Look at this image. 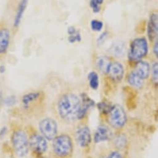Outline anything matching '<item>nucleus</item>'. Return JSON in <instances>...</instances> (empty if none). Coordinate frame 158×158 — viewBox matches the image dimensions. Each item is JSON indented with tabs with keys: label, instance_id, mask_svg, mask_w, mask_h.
<instances>
[{
	"label": "nucleus",
	"instance_id": "2",
	"mask_svg": "<svg viewBox=\"0 0 158 158\" xmlns=\"http://www.w3.org/2000/svg\"><path fill=\"white\" fill-rule=\"evenodd\" d=\"M52 147L55 158H71L74 151L73 140L68 134H58L52 140Z\"/></svg>",
	"mask_w": 158,
	"mask_h": 158
},
{
	"label": "nucleus",
	"instance_id": "13",
	"mask_svg": "<svg viewBox=\"0 0 158 158\" xmlns=\"http://www.w3.org/2000/svg\"><path fill=\"white\" fill-rule=\"evenodd\" d=\"M158 33V17L157 14H152L149 18L148 25V36L149 39L154 40Z\"/></svg>",
	"mask_w": 158,
	"mask_h": 158
},
{
	"label": "nucleus",
	"instance_id": "7",
	"mask_svg": "<svg viewBox=\"0 0 158 158\" xmlns=\"http://www.w3.org/2000/svg\"><path fill=\"white\" fill-rule=\"evenodd\" d=\"M75 139L76 143L81 148L88 147L91 143L92 135L88 126H80L75 131Z\"/></svg>",
	"mask_w": 158,
	"mask_h": 158
},
{
	"label": "nucleus",
	"instance_id": "23",
	"mask_svg": "<svg viewBox=\"0 0 158 158\" xmlns=\"http://www.w3.org/2000/svg\"><path fill=\"white\" fill-rule=\"evenodd\" d=\"M152 81L154 84H157L158 82V64L157 62L154 63L151 70Z\"/></svg>",
	"mask_w": 158,
	"mask_h": 158
},
{
	"label": "nucleus",
	"instance_id": "27",
	"mask_svg": "<svg viewBox=\"0 0 158 158\" xmlns=\"http://www.w3.org/2000/svg\"><path fill=\"white\" fill-rule=\"evenodd\" d=\"M107 158H122V157L119 151H114L112 152L109 155V156H107Z\"/></svg>",
	"mask_w": 158,
	"mask_h": 158
},
{
	"label": "nucleus",
	"instance_id": "4",
	"mask_svg": "<svg viewBox=\"0 0 158 158\" xmlns=\"http://www.w3.org/2000/svg\"><path fill=\"white\" fill-rule=\"evenodd\" d=\"M12 143L16 154L19 157L26 156L29 151V142L27 136L22 129L15 131L12 137Z\"/></svg>",
	"mask_w": 158,
	"mask_h": 158
},
{
	"label": "nucleus",
	"instance_id": "20",
	"mask_svg": "<svg viewBox=\"0 0 158 158\" xmlns=\"http://www.w3.org/2000/svg\"><path fill=\"white\" fill-rule=\"evenodd\" d=\"M40 96L39 92H32L25 95L23 98V103L25 107L29 106V104L37 100Z\"/></svg>",
	"mask_w": 158,
	"mask_h": 158
},
{
	"label": "nucleus",
	"instance_id": "3",
	"mask_svg": "<svg viewBox=\"0 0 158 158\" xmlns=\"http://www.w3.org/2000/svg\"><path fill=\"white\" fill-rule=\"evenodd\" d=\"M106 116L107 123L110 126L117 130L122 129L127 121L126 112L123 107L119 104L112 105Z\"/></svg>",
	"mask_w": 158,
	"mask_h": 158
},
{
	"label": "nucleus",
	"instance_id": "8",
	"mask_svg": "<svg viewBox=\"0 0 158 158\" xmlns=\"http://www.w3.org/2000/svg\"><path fill=\"white\" fill-rule=\"evenodd\" d=\"M30 147L37 154H43L47 151L48 144L47 139L38 133L31 135L29 139Z\"/></svg>",
	"mask_w": 158,
	"mask_h": 158
},
{
	"label": "nucleus",
	"instance_id": "21",
	"mask_svg": "<svg viewBox=\"0 0 158 158\" xmlns=\"http://www.w3.org/2000/svg\"><path fill=\"white\" fill-rule=\"evenodd\" d=\"M88 78L91 88L93 90H97L99 85V76L98 73L95 72H91L89 73Z\"/></svg>",
	"mask_w": 158,
	"mask_h": 158
},
{
	"label": "nucleus",
	"instance_id": "28",
	"mask_svg": "<svg viewBox=\"0 0 158 158\" xmlns=\"http://www.w3.org/2000/svg\"><path fill=\"white\" fill-rule=\"evenodd\" d=\"M107 36V33L106 32V33H104L103 34H102V35H101V36L99 37V38L98 39V44H102V43L104 42V41L106 40Z\"/></svg>",
	"mask_w": 158,
	"mask_h": 158
},
{
	"label": "nucleus",
	"instance_id": "14",
	"mask_svg": "<svg viewBox=\"0 0 158 158\" xmlns=\"http://www.w3.org/2000/svg\"><path fill=\"white\" fill-rule=\"evenodd\" d=\"M142 80L147 79L150 74V66L149 64L144 61L139 62L133 70Z\"/></svg>",
	"mask_w": 158,
	"mask_h": 158
},
{
	"label": "nucleus",
	"instance_id": "17",
	"mask_svg": "<svg viewBox=\"0 0 158 158\" xmlns=\"http://www.w3.org/2000/svg\"><path fill=\"white\" fill-rule=\"evenodd\" d=\"M125 46L122 41H117L114 42L110 47V52L116 57H121L123 55L125 50Z\"/></svg>",
	"mask_w": 158,
	"mask_h": 158
},
{
	"label": "nucleus",
	"instance_id": "11",
	"mask_svg": "<svg viewBox=\"0 0 158 158\" xmlns=\"http://www.w3.org/2000/svg\"><path fill=\"white\" fill-rule=\"evenodd\" d=\"M10 42V33L8 29L0 28V55L5 54L8 49Z\"/></svg>",
	"mask_w": 158,
	"mask_h": 158
},
{
	"label": "nucleus",
	"instance_id": "18",
	"mask_svg": "<svg viewBox=\"0 0 158 158\" xmlns=\"http://www.w3.org/2000/svg\"><path fill=\"white\" fill-rule=\"evenodd\" d=\"M143 80L134 72H131L128 77V83L135 88L140 89L143 86Z\"/></svg>",
	"mask_w": 158,
	"mask_h": 158
},
{
	"label": "nucleus",
	"instance_id": "19",
	"mask_svg": "<svg viewBox=\"0 0 158 158\" xmlns=\"http://www.w3.org/2000/svg\"><path fill=\"white\" fill-rule=\"evenodd\" d=\"M115 147L118 149H124L127 143V139L125 138V136L122 134H119L118 135L114 136L112 139Z\"/></svg>",
	"mask_w": 158,
	"mask_h": 158
},
{
	"label": "nucleus",
	"instance_id": "22",
	"mask_svg": "<svg viewBox=\"0 0 158 158\" xmlns=\"http://www.w3.org/2000/svg\"><path fill=\"white\" fill-rule=\"evenodd\" d=\"M68 33L69 35V41L71 43L81 41V36L74 27H69L68 29Z\"/></svg>",
	"mask_w": 158,
	"mask_h": 158
},
{
	"label": "nucleus",
	"instance_id": "15",
	"mask_svg": "<svg viewBox=\"0 0 158 158\" xmlns=\"http://www.w3.org/2000/svg\"><path fill=\"white\" fill-rule=\"evenodd\" d=\"M27 2H28V0H21L20 2L18 8L17 13L16 14L15 20H14V27L17 28L19 25L21 21V19L23 18V14L25 11V10L26 9Z\"/></svg>",
	"mask_w": 158,
	"mask_h": 158
},
{
	"label": "nucleus",
	"instance_id": "29",
	"mask_svg": "<svg viewBox=\"0 0 158 158\" xmlns=\"http://www.w3.org/2000/svg\"><path fill=\"white\" fill-rule=\"evenodd\" d=\"M153 52H154V54L156 56H157V55H158V42H157V41H156V42L155 43V45L154 46Z\"/></svg>",
	"mask_w": 158,
	"mask_h": 158
},
{
	"label": "nucleus",
	"instance_id": "16",
	"mask_svg": "<svg viewBox=\"0 0 158 158\" xmlns=\"http://www.w3.org/2000/svg\"><path fill=\"white\" fill-rule=\"evenodd\" d=\"M111 62L106 56H100L96 60V65L99 70L103 73H107Z\"/></svg>",
	"mask_w": 158,
	"mask_h": 158
},
{
	"label": "nucleus",
	"instance_id": "25",
	"mask_svg": "<svg viewBox=\"0 0 158 158\" xmlns=\"http://www.w3.org/2000/svg\"><path fill=\"white\" fill-rule=\"evenodd\" d=\"M91 26L93 31H100L103 27V23L102 21H100L98 20H93L91 21Z\"/></svg>",
	"mask_w": 158,
	"mask_h": 158
},
{
	"label": "nucleus",
	"instance_id": "1",
	"mask_svg": "<svg viewBox=\"0 0 158 158\" xmlns=\"http://www.w3.org/2000/svg\"><path fill=\"white\" fill-rule=\"evenodd\" d=\"M81 107V99L71 93L61 95L55 104V113L64 122L71 123L77 120Z\"/></svg>",
	"mask_w": 158,
	"mask_h": 158
},
{
	"label": "nucleus",
	"instance_id": "10",
	"mask_svg": "<svg viewBox=\"0 0 158 158\" xmlns=\"http://www.w3.org/2000/svg\"><path fill=\"white\" fill-rule=\"evenodd\" d=\"M110 79L114 82H120L124 75V68L119 62H114L110 64L107 73Z\"/></svg>",
	"mask_w": 158,
	"mask_h": 158
},
{
	"label": "nucleus",
	"instance_id": "12",
	"mask_svg": "<svg viewBox=\"0 0 158 158\" xmlns=\"http://www.w3.org/2000/svg\"><path fill=\"white\" fill-rule=\"evenodd\" d=\"M80 99L81 100V107L77 118V120H83L89 110L94 105V101L91 99L86 94L82 95Z\"/></svg>",
	"mask_w": 158,
	"mask_h": 158
},
{
	"label": "nucleus",
	"instance_id": "5",
	"mask_svg": "<svg viewBox=\"0 0 158 158\" xmlns=\"http://www.w3.org/2000/svg\"><path fill=\"white\" fill-rule=\"evenodd\" d=\"M148 50V42L145 39H136L131 44L128 55L129 59L134 62L139 61L147 54Z\"/></svg>",
	"mask_w": 158,
	"mask_h": 158
},
{
	"label": "nucleus",
	"instance_id": "26",
	"mask_svg": "<svg viewBox=\"0 0 158 158\" xmlns=\"http://www.w3.org/2000/svg\"><path fill=\"white\" fill-rule=\"evenodd\" d=\"M112 105H109V104H107L106 102H102L98 104V108L99 110L105 115H107L108 112H109Z\"/></svg>",
	"mask_w": 158,
	"mask_h": 158
},
{
	"label": "nucleus",
	"instance_id": "24",
	"mask_svg": "<svg viewBox=\"0 0 158 158\" xmlns=\"http://www.w3.org/2000/svg\"><path fill=\"white\" fill-rule=\"evenodd\" d=\"M104 0H91L90 6L94 13L99 12L101 5L103 3Z\"/></svg>",
	"mask_w": 158,
	"mask_h": 158
},
{
	"label": "nucleus",
	"instance_id": "9",
	"mask_svg": "<svg viewBox=\"0 0 158 158\" xmlns=\"http://www.w3.org/2000/svg\"><path fill=\"white\" fill-rule=\"evenodd\" d=\"M114 134L112 129L106 125H99L94 135V141L95 143L98 144L99 143L110 141L112 139Z\"/></svg>",
	"mask_w": 158,
	"mask_h": 158
},
{
	"label": "nucleus",
	"instance_id": "30",
	"mask_svg": "<svg viewBox=\"0 0 158 158\" xmlns=\"http://www.w3.org/2000/svg\"><path fill=\"white\" fill-rule=\"evenodd\" d=\"M101 158H107V157H104H104H101Z\"/></svg>",
	"mask_w": 158,
	"mask_h": 158
},
{
	"label": "nucleus",
	"instance_id": "6",
	"mask_svg": "<svg viewBox=\"0 0 158 158\" xmlns=\"http://www.w3.org/2000/svg\"><path fill=\"white\" fill-rule=\"evenodd\" d=\"M39 130L41 134L47 139L52 141L58 135V125L52 118H45L39 123Z\"/></svg>",
	"mask_w": 158,
	"mask_h": 158
}]
</instances>
